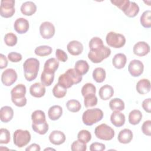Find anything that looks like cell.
Returning a JSON list of instances; mask_svg holds the SVG:
<instances>
[{
    "label": "cell",
    "mask_w": 151,
    "mask_h": 151,
    "mask_svg": "<svg viewBox=\"0 0 151 151\" xmlns=\"http://www.w3.org/2000/svg\"><path fill=\"white\" fill-rule=\"evenodd\" d=\"M82 78V76L74 68H69L64 74L59 76L58 83L67 89L72 87L73 84H77L80 83Z\"/></svg>",
    "instance_id": "1"
},
{
    "label": "cell",
    "mask_w": 151,
    "mask_h": 151,
    "mask_svg": "<svg viewBox=\"0 0 151 151\" xmlns=\"http://www.w3.org/2000/svg\"><path fill=\"white\" fill-rule=\"evenodd\" d=\"M40 61L35 58H29L23 64L24 77L28 81L35 80L38 75Z\"/></svg>",
    "instance_id": "2"
},
{
    "label": "cell",
    "mask_w": 151,
    "mask_h": 151,
    "mask_svg": "<svg viewBox=\"0 0 151 151\" xmlns=\"http://www.w3.org/2000/svg\"><path fill=\"white\" fill-rule=\"evenodd\" d=\"M103 117V111L99 108L90 109L86 110L82 116V120L84 124L92 126L100 121Z\"/></svg>",
    "instance_id": "3"
},
{
    "label": "cell",
    "mask_w": 151,
    "mask_h": 151,
    "mask_svg": "<svg viewBox=\"0 0 151 151\" xmlns=\"http://www.w3.org/2000/svg\"><path fill=\"white\" fill-rule=\"evenodd\" d=\"M111 54V50L106 46L96 50H90L88 53V59L93 63H101Z\"/></svg>",
    "instance_id": "4"
},
{
    "label": "cell",
    "mask_w": 151,
    "mask_h": 151,
    "mask_svg": "<svg viewBox=\"0 0 151 151\" xmlns=\"http://www.w3.org/2000/svg\"><path fill=\"white\" fill-rule=\"evenodd\" d=\"M31 136L29 131L27 130L17 129L13 134V140L14 145L18 147L21 148L27 145L30 142Z\"/></svg>",
    "instance_id": "5"
},
{
    "label": "cell",
    "mask_w": 151,
    "mask_h": 151,
    "mask_svg": "<svg viewBox=\"0 0 151 151\" xmlns=\"http://www.w3.org/2000/svg\"><path fill=\"white\" fill-rule=\"evenodd\" d=\"M106 41L109 46L114 48H120L124 45L126 38L121 34L110 31L106 35Z\"/></svg>",
    "instance_id": "6"
},
{
    "label": "cell",
    "mask_w": 151,
    "mask_h": 151,
    "mask_svg": "<svg viewBox=\"0 0 151 151\" xmlns=\"http://www.w3.org/2000/svg\"><path fill=\"white\" fill-rule=\"evenodd\" d=\"M94 133L98 139L103 140H110L115 134L114 130L105 123L97 126L94 129Z\"/></svg>",
    "instance_id": "7"
},
{
    "label": "cell",
    "mask_w": 151,
    "mask_h": 151,
    "mask_svg": "<svg viewBox=\"0 0 151 151\" xmlns=\"http://www.w3.org/2000/svg\"><path fill=\"white\" fill-rule=\"evenodd\" d=\"M14 0H2L0 6V15L4 18H10L15 12Z\"/></svg>",
    "instance_id": "8"
},
{
    "label": "cell",
    "mask_w": 151,
    "mask_h": 151,
    "mask_svg": "<svg viewBox=\"0 0 151 151\" xmlns=\"http://www.w3.org/2000/svg\"><path fill=\"white\" fill-rule=\"evenodd\" d=\"M17 73L13 68L5 70L1 75V81L5 86H10L17 80Z\"/></svg>",
    "instance_id": "9"
},
{
    "label": "cell",
    "mask_w": 151,
    "mask_h": 151,
    "mask_svg": "<svg viewBox=\"0 0 151 151\" xmlns=\"http://www.w3.org/2000/svg\"><path fill=\"white\" fill-rule=\"evenodd\" d=\"M55 27L50 22H43L40 26V33L44 39H50L52 38L55 34Z\"/></svg>",
    "instance_id": "10"
},
{
    "label": "cell",
    "mask_w": 151,
    "mask_h": 151,
    "mask_svg": "<svg viewBox=\"0 0 151 151\" xmlns=\"http://www.w3.org/2000/svg\"><path fill=\"white\" fill-rule=\"evenodd\" d=\"M144 65L139 60H132L128 66V71L133 77H139L143 72Z\"/></svg>",
    "instance_id": "11"
},
{
    "label": "cell",
    "mask_w": 151,
    "mask_h": 151,
    "mask_svg": "<svg viewBox=\"0 0 151 151\" xmlns=\"http://www.w3.org/2000/svg\"><path fill=\"white\" fill-rule=\"evenodd\" d=\"M149 45L145 41H139L134 44L133 48V53L137 56L143 57L150 52Z\"/></svg>",
    "instance_id": "12"
},
{
    "label": "cell",
    "mask_w": 151,
    "mask_h": 151,
    "mask_svg": "<svg viewBox=\"0 0 151 151\" xmlns=\"http://www.w3.org/2000/svg\"><path fill=\"white\" fill-rule=\"evenodd\" d=\"M14 27L15 31L18 34H25L29 29V22L25 18H19L15 20L14 24Z\"/></svg>",
    "instance_id": "13"
},
{
    "label": "cell",
    "mask_w": 151,
    "mask_h": 151,
    "mask_svg": "<svg viewBox=\"0 0 151 151\" xmlns=\"http://www.w3.org/2000/svg\"><path fill=\"white\" fill-rule=\"evenodd\" d=\"M67 49L71 55L76 56L82 53L83 51V45L80 41L73 40L68 43Z\"/></svg>",
    "instance_id": "14"
},
{
    "label": "cell",
    "mask_w": 151,
    "mask_h": 151,
    "mask_svg": "<svg viewBox=\"0 0 151 151\" xmlns=\"http://www.w3.org/2000/svg\"><path fill=\"white\" fill-rule=\"evenodd\" d=\"M65 134L60 130H54L49 135L50 142L55 145H60L65 141Z\"/></svg>",
    "instance_id": "15"
},
{
    "label": "cell",
    "mask_w": 151,
    "mask_h": 151,
    "mask_svg": "<svg viewBox=\"0 0 151 151\" xmlns=\"http://www.w3.org/2000/svg\"><path fill=\"white\" fill-rule=\"evenodd\" d=\"M45 87L41 83H35L32 84L29 87L30 94L37 98H40L44 96L45 93Z\"/></svg>",
    "instance_id": "16"
},
{
    "label": "cell",
    "mask_w": 151,
    "mask_h": 151,
    "mask_svg": "<svg viewBox=\"0 0 151 151\" xmlns=\"http://www.w3.org/2000/svg\"><path fill=\"white\" fill-rule=\"evenodd\" d=\"M125 116L119 111H114L110 116V121L116 127H120L125 123Z\"/></svg>",
    "instance_id": "17"
},
{
    "label": "cell",
    "mask_w": 151,
    "mask_h": 151,
    "mask_svg": "<svg viewBox=\"0 0 151 151\" xmlns=\"http://www.w3.org/2000/svg\"><path fill=\"white\" fill-rule=\"evenodd\" d=\"M26 94V87L24 84H18L11 91V100L18 99L25 97Z\"/></svg>",
    "instance_id": "18"
},
{
    "label": "cell",
    "mask_w": 151,
    "mask_h": 151,
    "mask_svg": "<svg viewBox=\"0 0 151 151\" xmlns=\"http://www.w3.org/2000/svg\"><path fill=\"white\" fill-rule=\"evenodd\" d=\"M20 9L23 15L31 16L36 12L37 6L32 1H27L21 5Z\"/></svg>",
    "instance_id": "19"
},
{
    "label": "cell",
    "mask_w": 151,
    "mask_h": 151,
    "mask_svg": "<svg viewBox=\"0 0 151 151\" xmlns=\"http://www.w3.org/2000/svg\"><path fill=\"white\" fill-rule=\"evenodd\" d=\"M0 116L1 122L4 123L9 122L13 118L14 110L10 106H3L0 110Z\"/></svg>",
    "instance_id": "20"
},
{
    "label": "cell",
    "mask_w": 151,
    "mask_h": 151,
    "mask_svg": "<svg viewBox=\"0 0 151 151\" xmlns=\"http://www.w3.org/2000/svg\"><path fill=\"white\" fill-rule=\"evenodd\" d=\"M133 132L129 129H124L119 133L117 139L120 143L127 144L129 143L133 139Z\"/></svg>",
    "instance_id": "21"
},
{
    "label": "cell",
    "mask_w": 151,
    "mask_h": 151,
    "mask_svg": "<svg viewBox=\"0 0 151 151\" xmlns=\"http://www.w3.org/2000/svg\"><path fill=\"white\" fill-rule=\"evenodd\" d=\"M136 89L140 94H145L148 93L150 90V81L146 78L140 80L136 84Z\"/></svg>",
    "instance_id": "22"
},
{
    "label": "cell",
    "mask_w": 151,
    "mask_h": 151,
    "mask_svg": "<svg viewBox=\"0 0 151 151\" xmlns=\"http://www.w3.org/2000/svg\"><path fill=\"white\" fill-rule=\"evenodd\" d=\"M114 94L113 88L109 85L105 84L100 87L99 91V95L103 100H107L110 99Z\"/></svg>",
    "instance_id": "23"
},
{
    "label": "cell",
    "mask_w": 151,
    "mask_h": 151,
    "mask_svg": "<svg viewBox=\"0 0 151 151\" xmlns=\"http://www.w3.org/2000/svg\"><path fill=\"white\" fill-rule=\"evenodd\" d=\"M126 62V56L123 53L116 54L112 59V64L113 66L117 69H121L124 67Z\"/></svg>",
    "instance_id": "24"
},
{
    "label": "cell",
    "mask_w": 151,
    "mask_h": 151,
    "mask_svg": "<svg viewBox=\"0 0 151 151\" xmlns=\"http://www.w3.org/2000/svg\"><path fill=\"white\" fill-rule=\"evenodd\" d=\"M63 114V109L59 105H54L50 107L48 111V116L51 120H57Z\"/></svg>",
    "instance_id": "25"
},
{
    "label": "cell",
    "mask_w": 151,
    "mask_h": 151,
    "mask_svg": "<svg viewBox=\"0 0 151 151\" xmlns=\"http://www.w3.org/2000/svg\"><path fill=\"white\" fill-rule=\"evenodd\" d=\"M58 67L59 61L55 58H51L45 61L43 70L50 73H55Z\"/></svg>",
    "instance_id": "26"
},
{
    "label": "cell",
    "mask_w": 151,
    "mask_h": 151,
    "mask_svg": "<svg viewBox=\"0 0 151 151\" xmlns=\"http://www.w3.org/2000/svg\"><path fill=\"white\" fill-rule=\"evenodd\" d=\"M74 69L81 76H83L86 74L88 71L89 65L86 61L83 60H80L76 61L74 65Z\"/></svg>",
    "instance_id": "27"
},
{
    "label": "cell",
    "mask_w": 151,
    "mask_h": 151,
    "mask_svg": "<svg viewBox=\"0 0 151 151\" xmlns=\"http://www.w3.org/2000/svg\"><path fill=\"white\" fill-rule=\"evenodd\" d=\"M142 119V113L139 110H132L129 114V122L131 124L136 125L140 123Z\"/></svg>",
    "instance_id": "28"
},
{
    "label": "cell",
    "mask_w": 151,
    "mask_h": 151,
    "mask_svg": "<svg viewBox=\"0 0 151 151\" xmlns=\"http://www.w3.org/2000/svg\"><path fill=\"white\" fill-rule=\"evenodd\" d=\"M109 107L113 111H122L124 109V103L119 98H114L109 102Z\"/></svg>",
    "instance_id": "29"
},
{
    "label": "cell",
    "mask_w": 151,
    "mask_h": 151,
    "mask_svg": "<svg viewBox=\"0 0 151 151\" xmlns=\"http://www.w3.org/2000/svg\"><path fill=\"white\" fill-rule=\"evenodd\" d=\"M93 78L97 83H102L104 81L106 76V71L101 67H97L93 71Z\"/></svg>",
    "instance_id": "30"
},
{
    "label": "cell",
    "mask_w": 151,
    "mask_h": 151,
    "mask_svg": "<svg viewBox=\"0 0 151 151\" xmlns=\"http://www.w3.org/2000/svg\"><path fill=\"white\" fill-rule=\"evenodd\" d=\"M139 12V6L134 2L130 1V4L126 10L124 12V14L130 18L136 17Z\"/></svg>",
    "instance_id": "31"
},
{
    "label": "cell",
    "mask_w": 151,
    "mask_h": 151,
    "mask_svg": "<svg viewBox=\"0 0 151 151\" xmlns=\"http://www.w3.org/2000/svg\"><path fill=\"white\" fill-rule=\"evenodd\" d=\"M31 120L32 123L34 124L44 123L46 121L45 114L44 112L41 110H35L31 114Z\"/></svg>",
    "instance_id": "32"
},
{
    "label": "cell",
    "mask_w": 151,
    "mask_h": 151,
    "mask_svg": "<svg viewBox=\"0 0 151 151\" xmlns=\"http://www.w3.org/2000/svg\"><path fill=\"white\" fill-rule=\"evenodd\" d=\"M141 25L146 28H149L151 27V11L146 10L144 11L142 15L140 16V19Z\"/></svg>",
    "instance_id": "33"
},
{
    "label": "cell",
    "mask_w": 151,
    "mask_h": 151,
    "mask_svg": "<svg viewBox=\"0 0 151 151\" xmlns=\"http://www.w3.org/2000/svg\"><path fill=\"white\" fill-rule=\"evenodd\" d=\"M54 79V73H50L43 70L41 75V83L45 86H50L52 84Z\"/></svg>",
    "instance_id": "34"
},
{
    "label": "cell",
    "mask_w": 151,
    "mask_h": 151,
    "mask_svg": "<svg viewBox=\"0 0 151 151\" xmlns=\"http://www.w3.org/2000/svg\"><path fill=\"white\" fill-rule=\"evenodd\" d=\"M32 129L37 133L43 135L48 132L49 129V126L47 121H45L44 123L39 124L32 123Z\"/></svg>",
    "instance_id": "35"
},
{
    "label": "cell",
    "mask_w": 151,
    "mask_h": 151,
    "mask_svg": "<svg viewBox=\"0 0 151 151\" xmlns=\"http://www.w3.org/2000/svg\"><path fill=\"white\" fill-rule=\"evenodd\" d=\"M52 51V48L48 45H40L35 48L34 52L38 56L45 57L51 54Z\"/></svg>",
    "instance_id": "36"
},
{
    "label": "cell",
    "mask_w": 151,
    "mask_h": 151,
    "mask_svg": "<svg viewBox=\"0 0 151 151\" xmlns=\"http://www.w3.org/2000/svg\"><path fill=\"white\" fill-rule=\"evenodd\" d=\"M97 101V97L94 94H90L84 97V104L86 108H90L96 106Z\"/></svg>",
    "instance_id": "37"
},
{
    "label": "cell",
    "mask_w": 151,
    "mask_h": 151,
    "mask_svg": "<svg viewBox=\"0 0 151 151\" xmlns=\"http://www.w3.org/2000/svg\"><path fill=\"white\" fill-rule=\"evenodd\" d=\"M67 94V88L61 86L59 83H57L52 88V94L58 99L64 97Z\"/></svg>",
    "instance_id": "38"
},
{
    "label": "cell",
    "mask_w": 151,
    "mask_h": 151,
    "mask_svg": "<svg viewBox=\"0 0 151 151\" xmlns=\"http://www.w3.org/2000/svg\"><path fill=\"white\" fill-rule=\"evenodd\" d=\"M67 109L71 112L76 113L81 109V104L77 100H70L66 103Z\"/></svg>",
    "instance_id": "39"
},
{
    "label": "cell",
    "mask_w": 151,
    "mask_h": 151,
    "mask_svg": "<svg viewBox=\"0 0 151 151\" xmlns=\"http://www.w3.org/2000/svg\"><path fill=\"white\" fill-rule=\"evenodd\" d=\"M4 40L6 45L13 47L17 44L18 38L15 34L12 32H9L5 35Z\"/></svg>",
    "instance_id": "40"
},
{
    "label": "cell",
    "mask_w": 151,
    "mask_h": 151,
    "mask_svg": "<svg viewBox=\"0 0 151 151\" xmlns=\"http://www.w3.org/2000/svg\"><path fill=\"white\" fill-rule=\"evenodd\" d=\"M81 94L83 97L86 95L90 94H96V86L90 83H87L85 84L83 87L81 88Z\"/></svg>",
    "instance_id": "41"
},
{
    "label": "cell",
    "mask_w": 151,
    "mask_h": 151,
    "mask_svg": "<svg viewBox=\"0 0 151 151\" xmlns=\"http://www.w3.org/2000/svg\"><path fill=\"white\" fill-rule=\"evenodd\" d=\"M104 46L103 40L98 37H93L89 41L88 43V47L90 50H96L99 48H101Z\"/></svg>",
    "instance_id": "42"
},
{
    "label": "cell",
    "mask_w": 151,
    "mask_h": 151,
    "mask_svg": "<svg viewBox=\"0 0 151 151\" xmlns=\"http://www.w3.org/2000/svg\"><path fill=\"white\" fill-rule=\"evenodd\" d=\"M77 139L80 141L87 143L91 139V134L90 132L87 130H81L77 134Z\"/></svg>",
    "instance_id": "43"
},
{
    "label": "cell",
    "mask_w": 151,
    "mask_h": 151,
    "mask_svg": "<svg viewBox=\"0 0 151 151\" xmlns=\"http://www.w3.org/2000/svg\"><path fill=\"white\" fill-rule=\"evenodd\" d=\"M10 133L6 129L1 128L0 129V143L7 144L10 142Z\"/></svg>",
    "instance_id": "44"
},
{
    "label": "cell",
    "mask_w": 151,
    "mask_h": 151,
    "mask_svg": "<svg viewBox=\"0 0 151 151\" xmlns=\"http://www.w3.org/2000/svg\"><path fill=\"white\" fill-rule=\"evenodd\" d=\"M71 149L73 151H86L87 150L86 143L78 140L73 142L71 146Z\"/></svg>",
    "instance_id": "45"
},
{
    "label": "cell",
    "mask_w": 151,
    "mask_h": 151,
    "mask_svg": "<svg viewBox=\"0 0 151 151\" xmlns=\"http://www.w3.org/2000/svg\"><path fill=\"white\" fill-rule=\"evenodd\" d=\"M110 2L111 4L118 7L123 12L126 10L130 4L129 0H111Z\"/></svg>",
    "instance_id": "46"
},
{
    "label": "cell",
    "mask_w": 151,
    "mask_h": 151,
    "mask_svg": "<svg viewBox=\"0 0 151 151\" xmlns=\"http://www.w3.org/2000/svg\"><path fill=\"white\" fill-rule=\"evenodd\" d=\"M141 129L143 134L150 136L151 135V120H147L145 121L142 126Z\"/></svg>",
    "instance_id": "47"
},
{
    "label": "cell",
    "mask_w": 151,
    "mask_h": 151,
    "mask_svg": "<svg viewBox=\"0 0 151 151\" xmlns=\"http://www.w3.org/2000/svg\"><path fill=\"white\" fill-rule=\"evenodd\" d=\"M8 59L12 63L19 62L22 58V55L17 52H11L8 54Z\"/></svg>",
    "instance_id": "48"
},
{
    "label": "cell",
    "mask_w": 151,
    "mask_h": 151,
    "mask_svg": "<svg viewBox=\"0 0 151 151\" xmlns=\"http://www.w3.org/2000/svg\"><path fill=\"white\" fill-rule=\"evenodd\" d=\"M55 56L58 60L61 62H65L68 60V56L66 52L61 49L58 48L55 51Z\"/></svg>",
    "instance_id": "49"
},
{
    "label": "cell",
    "mask_w": 151,
    "mask_h": 151,
    "mask_svg": "<svg viewBox=\"0 0 151 151\" xmlns=\"http://www.w3.org/2000/svg\"><path fill=\"white\" fill-rule=\"evenodd\" d=\"M106 149V146L103 143L99 142H94L90 146L91 151H103Z\"/></svg>",
    "instance_id": "50"
},
{
    "label": "cell",
    "mask_w": 151,
    "mask_h": 151,
    "mask_svg": "<svg viewBox=\"0 0 151 151\" xmlns=\"http://www.w3.org/2000/svg\"><path fill=\"white\" fill-rule=\"evenodd\" d=\"M151 102H150V98H147L145 99L142 104V107L145 111L150 113L151 112Z\"/></svg>",
    "instance_id": "51"
},
{
    "label": "cell",
    "mask_w": 151,
    "mask_h": 151,
    "mask_svg": "<svg viewBox=\"0 0 151 151\" xmlns=\"http://www.w3.org/2000/svg\"><path fill=\"white\" fill-rule=\"evenodd\" d=\"M12 103L17 107H24V106L26 105L27 104V99L26 97H24L22 99H14V100H11Z\"/></svg>",
    "instance_id": "52"
},
{
    "label": "cell",
    "mask_w": 151,
    "mask_h": 151,
    "mask_svg": "<svg viewBox=\"0 0 151 151\" xmlns=\"http://www.w3.org/2000/svg\"><path fill=\"white\" fill-rule=\"evenodd\" d=\"M8 65V60L6 57L2 54L0 55V68L3 69Z\"/></svg>",
    "instance_id": "53"
},
{
    "label": "cell",
    "mask_w": 151,
    "mask_h": 151,
    "mask_svg": "<svg viewBox=\"0 0 151 151\" xmlns=\"http://www.w3.org/2000/svg\"><path fill=\"white\" fill-rule=\"evenodd\" d=\"M40 150L41 148L40 145L37 143H32L25 149V150L27 151H40Z\"/></svg>",
    "instance_id": "54"
},
{
    "label": "cell",
    "mask_w": 151,
    "mask_h": 151,
    "mask_svg": "<svg viewBox=\"0 0 151 151\" xmlns=\"http://www.w3.org/2000/svg\"><path fill=\"white\" fill-rule=\"evenodd\" d=\"M55 150L54 149H52V148H46L44 149V150Z\"/></svg>",
    "instance_id": "55"
}]
</instances>
